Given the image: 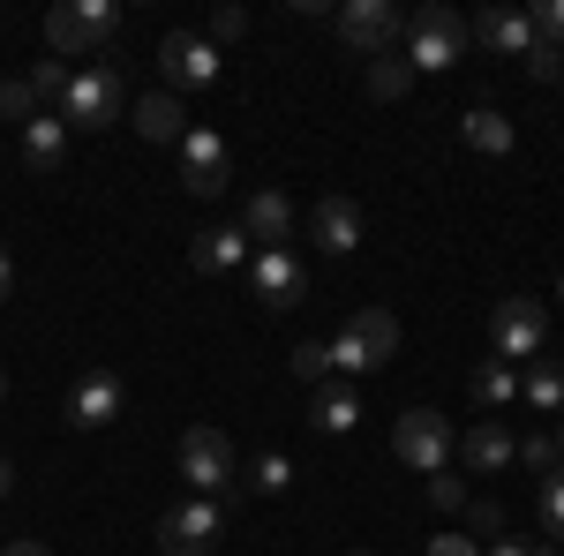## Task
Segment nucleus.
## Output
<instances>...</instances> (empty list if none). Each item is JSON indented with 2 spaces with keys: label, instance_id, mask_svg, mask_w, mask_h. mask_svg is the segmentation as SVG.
Instances as JSON below:
<instances>
[{
  "label": "nucleus",
  "instance_id": "aec40b11",
  "mask_svg": "<svg viewBox=\"0 0 564 556\" xmlns=\"http://www.w3.org/2000/svg\"><path fill=\"white\" fill-rule=\"evenodd\" d=\"M308 422L324 428V436H347V428L361 422V391H354V384H324V391H308Z\"/></svg>",
  "mask_w": 564,
  "mask_h": 556
},
{
  "label": "nucleus",
  "instance_id": "5701e85b",
  "mask_svg": "<svg viewBox=\"0 0 564 556\" xmlns=\"http://www.w3.org/2000/svg\"><path fill=\"white\" fill-rule=\"evenodd\" d=\"M512 399H520V369L489 353V361L475 369V406H489V414H497V406H512Z\"/></svg>",
  "mask_w": 564,
  "mask_h": 556
},
{
  "label": "nucleus",
  "instance_id": "79ce46f5",
  "mask_svg": "<svg viewBox=\"0 0 564 556\" xmlns=\"http://www.w3.org/2000/svg\"><path fill=\"white\" fill-rule=\"evenodd\" d=\"M0 399H8V377H0Z\"/></svg>",
  "mask_w": 564,
  "mask_h": 556
},
{
  "label": "nucleus",
  "instance_id": "bb28decb",
  "mask_svg": "<svg viewBox=\"0 0 564 556\" xmlns=\"http://www.w3.org/2000/svg\"><path fill=\"white\" fill-rule=\"evenodd\" d=\"M286 481H294V459H286V451H257V467H249V489H257V497H279Z\"/></svg>",
  "mask_w": 564,
  "mask_h": 556
},
{
  "label": "nucleus",
  "instance_id": "2f4dec72",
  "mask_svg": "<svg viewBox=\"0 0 564 556\" xmlns=\"http://www.w3.org/2000/svg\"><path fill=\"white\" fill-rule=\"evenodd\" d=\"M31 98H68V68L61 61H39L31 68Z\"/></svg>",
  "mask_w": 564,
  "mask_h": 556
},
{
  "label": "nucleus",
  "instance_id": "c756f323",
  "mask_svg": "<svg viewBox=\"0 0 564 556\" xmlns=\"http://www.w3.org/2000/svg\"><path fill=\"white\" fill-rule=\"evenodd\" d=\"M467 526H475V542L481 534L497 542V534H505V504H497V497H467Z\"/></svg>",
  "mask_w": 564,
  "mask_h": 556
},
{
  "label": "nucleus",
  "instance_id": "6ab92c4d",
  "mask_svg": "<svg viewBox=\"0 0 564 556\" xmlns=\"http://www.w3.org/2000/svg\"><path fill=\"white\" fill-rule=\"evenodd\" d=\"M61 159H68V121H61V113L23 121V166L31 173H61Z\"/></svg>",
  "mask_w": 564,
  "mask_h": 556
},
{
  "label": "nucleus",
  "instance_id": "6e6552de",
  "mask_svg": "<svg viewBox=\"0 0 564 556\" xmlns=\"http://www.w3.org/2000/svg\"><path fill=\"white\" fill-rule=\"evenodd\" d=\"M181 181H188V196H226L234 151L218 129H181Z\"/></svg>",
  "mask_w": 564,
  "mask_h": 556
},
{
  "label": "nucleus",
  "instance_id": "2eb2a0df",
  "mask_svg": "<svg viewBox=\"0 0 564 556\" xmlns=\"http://www.w3.org/2000/svg\"><path fill=\"white\" fill-rule=\"evenodd\" d=\"M241 233H249L257 249H286V241H294V204H286L279 188H257V196L241 204Z\"/></svg>",
  "mask_w": 564,
  "mask_h": 556
},
{
  "label": "nucleus",
  "instance_id": "a19ab883",
  "mask_svg": "<svg viewBox=\"0 0 564 556\" xmlns=\"http://www.w3.org/2000/svg\"><path fill=\"white\" fill-rule=\"evenodd\" d=\"M8 489H15V467H8V459H0V497H8Z\"/></svg>",
  "mask_w": 564,
  "mask_h": 556
},
{
  "label": "nucleus",
  "instance_id": "4c0bfd02",
  "mask_svg": "<svg viewBox=\"0 0 564 556\" xmlns=\"http://www.w3.org/2000/svg\"><path fill=\"white\" fill-rule=\"evenodd\" d=\"M430 556H481V542H467V534H436Z\"/></svg>",
  "mask_w": 564,
  "mask_h": 556
},
{
  "label": "nucleus",
  "instance_id": "f257e3e1",
  "mask_svg": "<svg viewBox=\"0 0 564 556\" xmlns=\"http://www.w3.org/2000/svg\"><path fill=\"white\" fill-rule=\"evenodd\" d=\"M181 481L196 489V497H241V451L226 444V428L212 422H196V428H181Z\"/></svg>",
  "mask_w": 564,
  "mask_h": 556
},
{
  "label": "nucleus",
  "instance_id": "393cba45",
  "mask_svg": "<svg viewBox=\"0 0 564 556\" xmlns=\"http://www.w3.org/2000/svg\"><path fill=\"white\" fill-rule=\"evenodd\" d=\"M520 399L534 406V414H564V361H542V369L520 384Z\"/></svg>",
  "mask_w": 564,
  "mask_h": 556
},
{
  "label": "nucleus",
  "instance_id": "a211bd4d",
  "mask_svg": "<svg viewBox=\"0 0 564 556\" xmlns=\"http://www.w3.org/2000/svg\"><path fill=\"white\" fill-rule=\"evenodd\" d=\"M459 451H467V467H475V473H505L512 459H520V444H512V428H505V422H475L467 436H459Z\"/></svg>",
  "mask_w": 564,
  "mask_h": 556
},
{
  "label": "nucleus",
  "instance_id": "58836bf2",
  "mask_svg": "<svg viewBox=\"0 0 564 556\" xmlns=\"http://www.w3.org/2000/svg\"><path fill=\"white\" fill-rule=\"evenodd\" d=\"M0 556H53V549H45V542H8Z\"/></svg>",
  "mask_w": 564,
  "mask_h": 556
},
{
  "label": "nucleus",
  "instance_id": "412c9836",
  "mask_svg": "<svg viewBox=\"0 0 564 556\" xmlns=\"http://www.w3.org/2000/svg\"><path fill=\"white\" fill-rule=\"evenodd\" d=\"M459 143L481 151V159H505V151H512V121H505V113H489V106H475V113L459 121Z\"/></svg>",
  "mask_w": 564,
  "mask_h": 556
},
{
  "label": "nucleus",
  "instance_id": "dca6fc26",
  "mask_svg": "<svg viewBox=\"0 0 564 556\" xmlns=\"http://www.w3.org/2000/svg\"><path fill=\"white\" fill-rule=\"evenodd\" d=\"M121 399H129V391H121V377H113V369H90L84 384H76V399H68V422H76V428L121 422Z\"/></svg>",
  "mask_w": 564,
  "mask_h": 556
},
{
  "label": "nucleus",
  "instance_id": "a878e982",
  "mask_svg": "<svg viewBox=\"0 0 564 556\" xmlns=\"http://www.w3.org/2000/svg\"><path fill=\"white\" fill-rule=\"evenodd\" d=\"M534 512H542V534H557V542H564V467L534 481Z\"/></svg>",
  "mask_w": 564,
  "mask_h": 556
},
{
  "label": "nucleus",
  "instance_id": "f3484780",
  "mask_svg": "<svg viewBox=\"0 0 564 556\" xmlns=\"http://www.w3.org/2000/svg\"><path fill=\"white\" fill-rule=\"evenodd\" d=\"M249 257H257V241H249L241 226H212V233H196V241H188V263H196L204 279H218V271H241Z\"/></svg>",
  "mask_w": 564,
  "mask_h": 556
},
{
  "label": "nucleus",
  "instance_id": "7c9ffc66",
  "mask_svg": "<svg viewBox=\"0 0 564 556\" xmlns=\"http://www.w3.org/2000/svg\"><path fill=\"white\" fill-rule=\"evenodd\" d=\"M430 504L436 512H467V481L459 473H430Z\"/></svg>",
  "mask_w": 564,
  "mask_h": 556
},
{
  "label": "nucleus",
  "instance_id": "9d476101",
  "mask_svg": "<svg viewBox=\"0 0 564 556\" xmlns=\"http://www.w3.org/2000/svg\"><path fill=\"white\" fill-rule=\"evenodd\" d=\"M159 68H166V90H212L218 84V45L204 31H174L159 45Z\"/></svg>",
  "mask_w": 564,
  "mask_h": 556
},
{
  "label": "nucleus",
  "instance_id": "72a5a7b5",
  "mask_svg": "<svg viewBox=\"0 0 564 556\" xmlns=\"http://www.w3.org/2000/svg\"><path fill=\"white\" fill-rule=\"evenodd\" d=\"M204 39H212V45H226V39H249V8H218Z\"/></svg>",
  "mask_w": 564,
  "mask_h": 556
},
{
  "label": "nucleus",
  "instance_id": "e433bc0d",
  "mask_svg": "<svg viewBox=\"0 0 564 556\" xmlns=\"http://www.w3.org/2000/svg\"><path fill=\"white\" fill-rule=\"evenodd\" d=\"M489 556H557V549H550V542H512V534H497Z\"/></svg>",
  "mask_w": 564,
  "mask_h": 556
},
{
  "label": "nucleus",
  "instance_id": "c85d7f7f",
  "mask_svg": "<svg viewBox=\"0 0 564 556\" xmlns=\"http://www.w3.org/2000/svg\"><path fill=\"white\" fill-rule=\"evenodd\" d=\"M520 459L534 467V481H542V473H557V467H564V444H557V436H527Z\"/></svg>",
  "mask_w": 564,
  "mask_h": 556
},
{
  "label": "nucleus",
  "instance_id": "f8f14e48",
  "mask_svg": "<svg viewBox=\"0 0 564 556\" xmlns=\"http://www.w3.org/2000/svg\"><path fill=\"white\" fill-rule=\"evenodd\" d=\"M249 286H257L263 308H294V301L308 294V271H302L294 249H257V257H249Z\"/></svg>",
  "mask_w": 564,
  "mask_h": 556
},
{
  "label": "nucleus",
  "instance_id": "a18cd8bd",
  "mask_svg": "<svg viewBox=\"0 0 564 556\" xmlns=\"http://www.w3.org/2000/svg\"><path fill=\"white\" fill-rule=\"evenodd\" d=\"M557 444H564V436H557Z\"/></svg>",
  "mask_w": 564,
  "mask_h": 556
},
{
  "label": "nucleus",
  "instance_id": "f03ea898",
  "mask_svg": "<svg viewBox=\"0 0 564 556\" xmlns=\"http://www.w3.org/2000/svg\"><path fill=\"white\" fill-rule=\"evenodd\" d=\"M391 346H399V324H391L384 308H354L347 324H339V339H332V377H369V369H384Z\"/></svg>",
  "mask_w": 564,
  "mask_h": 556
},
{
  "label": "nucleus",
  "instance_id": "1a4fd4ad",
  "mask_svg": "<svg viewBox=\"0 0 564 556\" xmlns=\"http://www.w3.org/2000/svg\"><path fill=\"white\" fill-rule=\"evenodd\" d=\"M159 549L166 556H212L218 549V504L212 497H181L174 512L159 519Z\"/></svg>",
  "mask_w": 564,
  "mask_h": 556
},
{
  "label": "nucleus",
  "instance_id": "0eeeda50",
  "mask_svg": "<svg viewBox=\"0 0 564 556\" xmlns=\"http://www.w3.org/2000/svg\"><path fill=\"white\" fill-rule=\"evenodd\" d=\"M452 422L436 414V406H414V414H399L391 422V451L406 459V467H422V473H444V459H452Z\"/></svg>",
  "mask_w": 564,
  "mask_h": 556
},
{
  "label": "nucleus",
  "instance_id": "c03bdc74",
  "mask_svg": "<svg viewBox=\"0 0 564 556\" xmlns=\"http://www.w3.org/2000/svg\"><path fill=\"white\" fill-rule=\"evenodd\" d=\"M354 556H369V549H354Z\"/></svg>",
  "mask_w": 564,
  "mask_h": 556
},
{
  "label": "nucleus",
  "instance_id": "7ed1b4c3",
  "mask_svg": "<svg viewBox=\"0 0 564 556\" xmlns=\"http://www.w3.org/2000/svg\"><path fill=\"white\" fill-rule=\"evenodd\" d=\"M406 61L414 68H459L467 61V15L444 0H422V15H406Z\"/></svg>",
  "mask_w": 564,
  "mask_h": 556
},
{
  "label": "nucleus",
  "instance_id": "f704fd0d",
  "mask_svg": "<svg viewBox=\"0 0 564 556\" xmlns=\"http://www.w3.org/2000/svg\"><path fill=\"white\" fill-rule=\"evenodd\" d=\"M527 15H534V39L564 45V0H542V8H527Z\"/></svg>",
  "mask_w": 564,
  "mask_h": 556
},
{
  "label": "nucleus",
  "instance_id": "ddd939ff",
  "mask_svg": "<svg viewBox=\"0 0 564 556\" xmlns=\"http://www.w3.org/2000/svg\"><path fill=\"white\" fill-rule=\"evenodd\" d=\"M467 45L505 53V61H527V53H534V15H527V8H489L481 23H467Z\"/></svg>",
  "mask_w": 564,
  "mask_h": 556
},
{
  "label": "nucleus",
  "instance_id": "20e7f679",
  "mask_svg": "<svg viewBox=\"0 0 564 556\" xmlns=\"http://www.w3.org/2000/svg\"><path fill=\"white\" fill-rule=\"evenodd\" d=\"M542 339H550V308L534 294L497 301V316H489V353H497V361H534Z\"/></svg>",
  "mask_w": 564,
  "mask_h": 556
},
{
  "label": "nucleus",
  "instance_id": "ea45409f",
  "mask_svg": "<svg viewBox=\"0 0 564 556\" xmlns=\"http://www.w3.org/2000/svg\"><path fill=\"white\" fill-rule=\"evenodd\" d=\"M15 294V263H8V249H0V301Z\"/></svg>",
  "mask_w": 564,
  "mask_h": 556
},
{
  "label": "nucleus",
  "instance_id": "b1692460",
  "mask_svg": "<svg viewBox=\"0 0 564 556\" xmlns=\"http://www.w3.org/2000/svg\"><path fill=\"white\" fill-rule=\"evenodd\" d=\"M286 369H294V384H302V391H324V384H332V346L302 339L294 353H286Z\"/></svg>",
  "mask_w": 564,
  "mask_h": 556
},
{
  "label": "nucleus",
  "instance_id": "4be33fe9",
  "mask_svg": "<svg viewBox=\"0 0 564 556\" xmlns=\"http://www.w3.org/2000/svg\"><path fill=\"white\" fill-rule=\"evenodd\" d=\"M135 129L151 135V143H181V98H174V90L135 98Z\"/></svg>",
  "mask_w": 564,
  "mask_h": 556
},
{
  "label": "nucleus",
  "instance_id": "c9c22d12",
  "mask_svg": "<svg viewBox=\"0 0 564 556\" xmlns=\"http://www.w3.org/2000/svg\"><path fill=\"white\" fill-rule=\"evenodd\" d=\"M369 90H377V98H399V90H406V68H399V61H377V68H369Z\"/></svg>",
  "mask_w": 564,
  "mask_h": 556
},
{
  "label": "nucleus",
  "instance_id": "4468645a",
  "mask_svg": "<svg viewBox=\"0 0 564 556\" xmlns=\"http://www.w3.org/2000/svg\"><path fill=\"white\" fill-rule=\"evenodd\" d=\"M308 241H316L324 257H354V249H361V204H354V196H324V204L308 211Z\"/></svg>",
  "mask_w": 564,
  "mask_h": 556
},
{
  "label": "nucleus",
  "instance_id": "cd10ccee",
  "mask_svg": "<svg viewBox=\"0 0 564 556\" xmlns=\"http://www.w3.org/2000/svg\"><path fill=\"white\" fill-rule=\"evenodd\" d=\"M527 84H564V45L534 39V53H527Z\"/></svg>",
  "mask_w": 564,
  "mask_h": 556
},
{
  "label": "nucleus",
  "instance_id": "9b49d317",
  "mask_svg": "<svg viewBox=\"0 0 564 556\" xmlns=\"http://www.w3.org/2000/svg\"><path fill=\"white\" fill-rule=\"evenodd\" d=\"M399 31H406V15H399L391 0H347V8H339V39H347L354 53H369V61L391 53Z\"/></svg>",
  "mask_w": 564,
  "mask_h": 556
},
{
  "label": "nucleus",
  "instance_id": "39448f33",
  "mask_svg": "<svg viewBox=\"0 0 564 556\" xmlns=\"http://www.w3.org/2000/svg\"><path fill=\"white\" fill-rule=\"evenodd\" d=\"M113 31H121V8L113 0H61L45 15V45L53 53H90V45H106Z\"/></svg>",
  "mask_w": 564,
  "mask_h": 556
},
{
  "label": "nucleus",
  "instance_id": "423d86ee",
  "mask_svg": "<svg viewBox=\"0 0 564 556\" xmlns=\"http://www.w3.org/2000/svg\"><path fill=\"white\" fill-rule=\"evenodd\" d=\"M121 106H129L121 76H113V68H84V76H68L61 121H68V129H113V121H121Z\"/></svg>",
  "mask_w": 564,
  "mask_h": 556
},
{
  "label": "nucleus",
  "instance_id": "37998d69",
  "mask_svg": "<svg viewBox=\"0 0 564 556\" xmlns=\"http://www.w3.org/2000/svg\"><path fill=\"white\" fill-rule=\"evenodd\" d=\"M557 301H564V279H557Z\"/></svg>",
  "mask_w": 564,
  "mask_h": 556
},
{
  "label": "nucleus",
  "instance_id": "473e14b6",
  "mask_svg": "<svg viewBox=\"0 0 564 556\" xmlns=\"http://www.w3.org/2000/svg\"><path fill=\"white\" fill-rule=\"evenodd\" d=\"M0 113H8V121H39V98H31V84H0Z\"/></svg>",
  "mask_w": 564,
  "mask_h": 556
}]
</instances>
